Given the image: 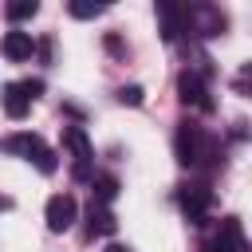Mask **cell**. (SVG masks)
I'll list each match as a JSON object with an SVG mask.
<instances>
[{
	"instance_id": "obj_1",
	"label": "cell",
	"mask_w": 252,
	"mask_h": 252,
	"mask_svg": "<svg viewBox=\"0 0 252 252\" xmlns=\"http://www.w3.org/2000/svg\"><path fill=\"white\" fill-rule=\"evenodd\" d=\"M173 150H177V161L181 165H201V158L209 154V138H205L201 126L181 122L177 126V138H173Z\"/></svg>"
},
{
	"instance_id": "obj_2",
	"label": "cell",
	"mask_w": 252,
	"mask_h": 252,
	"mask_svg": "<svg viewBox=\"0 0 252 252\" xmlns=\"http://www.w3.org/2000/svg\"><path fill=\"white\" fill-rule=\"evenodd\" d=\"M63 146H67L71 158H75V165H71L75 181H91V158H94V150H91L83 126H63Z\"/></svg>"
},
{
	"instance_id": "obj_3",
	"label": "cell",
	"mask_w": 252,
	"mask_h": 252,
	"mask_svg": "<svg viewBox=\"0 0 252 252\" xmlns=\"http://www.w3.org/2000/svg\"><path fill=\"white\" fill-rule=\"evenodd\" d=\"M177 98H181L185 106L213 110V98H209V91H205V83H201L197 71H181V75H177Z\"/></svg>"
},
{
	"instance_id": "obj_4",
	"label": "cell",
	"mask_w": 252,
	"mask_h": 252,
	"mask_svg": "<svg viewBox=\"0 0 252 252\" xmlns=\"http://www.w3.org/2000/svg\"><path fill=\"white\" fill-rule=\"evenodd\" d=\"M185 28L201 32V35H220L224 32V16L209 4H197V8H185Z\"/></svg>"
},
{
	"instance_id": "obj_5",
	"label": "cell",
	"mask_w": 252,
	"mask_h": 252,
	"mask_svg": "<svg viewBox=\"0 0 252 252\" xmlns=\"http://www.w3.org/2000/svg\"><path fill=\"white\" fill-rule=\"evenodd\" d=\"M75 197L71 193H55L51 201H47V228L51 232H67L71 224H75Z\"/></svg>"
},
{
	"instance_id": "obj_6",
	"label": "cell",
	"mask_w": 252,
	"mask_h": 252,
	"mask_svg": "<svg viewBox=\"0 0 252 252\" xmlns=\"http://www.w3.org/2000/svg\"><path fill=\"white\" fill-rule=\"evenodd\" d=\"M0 51H4L12 63H24V59H32V51H35V39H32V32H4V39H0Z\"/></svg>"
},
{
	"instance_id": "obj_7",
	"label": "cell",
	"mask_w": 252,
	"mask_h": 252,
	"mask_svg": "<svg viewBox=\"0 0 252 252\" xmlns=\"http://www.w3.org/2000/svg\"><path fill=\"white\" fill-rule=\"evenodd\" d=\"M158 24H161V39L173 43V39L185 32V8H177V4H158Z\"/></svg>"
},
{
	"instance_id": "obj_8",
	"label": "cell",
	"mask_w": 252,
	"mask_h": 252,
	"mask_svg": "<svg viewBox=\"0 0 252 252\" xmlns=\"http://www.w3.org/2000/svg\"><path fill=\"white\" fill-rule=\"evenodd\" d=\"M209 201H213V193H209L205 185L181 189V209H185V217H189L193 224H201V220H205V209H209Z\"/></svg>"
},
{
	"instance_id": "obj_9",
	"label": "cell",
	"mask_w": 252,
	"mask_h": 252,
	"mask_svg": "<svg viewBox=\"0 0 252 252\" xmlns=\"http://www.w3.org/2000/svg\"><path fill=\"white\" fill-rule=\"evenodd\" d=\"M0 102H4V114H8V118H24V114L32 110V98L24 94L20 83H8V87L0 91Z\"/></svg>"
},
{
	"instance_id": "obj_10",
	"label": "cell",
	"mask_w": 252,
	"mask_h": 252,
	"mask_svg": "<svg viewBox=\"0 0 252 252\" xmlns=\"http://www.w3.org/2000/svg\"><path fill=\"white\" fill-rule=\"evenodd\" d=\"M4 150H8V154L35 158V154L43 150V138H39V134H32V130H20V134H8V138H4Z\"/></svg>"
},
{
	"instance_id": "obj_11",
	"label": "cell",
	"mask_w": 252,
	"mask_h": 252,
	"mask_svg": "<svg viewBox=\"0 0 252 252\" xmlns=\"http://www.w3.org/2000/svg\"><path fill=\"white\" fill-rule=\"evenodd\" d=\"M217 252H248L244 244V232H240V220H220V236H217Z\"/></svg>"
},
{
	"instance_id": "obj_12",
	"label": "cell",
	"mask_w": 252,
	"mask_h": 252,
	"mask_svg": "<svg viewBox=\"0 0 252 252\" xmlns=\"http://www.w3.org/2000/svg\"><path fill=\"white\" fill-rule=\"evenodd\" d=\"M87 220H91V224H87V228H91V236H94V232H98V236H110V232L118 228V220H114V213H110L106 205H91Z\"/></svg>"
},
{
	"instance_id": "obj_13",
	"label": "cell",
	"mask_w": 252,
	"mask_h": 252,
	"mask_svg": "<svg viewBox=\"0 0 252 252\" xmlns=\"http://www.w3.org/2000/svg\"><path fill=\"white\" fill-rule=\"evenodd\" d=\"M114 197H118V181H114L110 173L91 177V205H110Z\"/></svg>"
},
{
	"instance_id": "obj_14",
	"label": "cell",
	"mask_w": 252,
	"mask_h": 252,
	"mask_svg": "<svg viewBox=\"0 0 252 252\" xmlns=\"http://www.w3.org/2000/svg\"><path fill=\"white\" fill-rule=\"evenodd\" d=\"M67 8H71V16H75V20H94V16H102V12H106V4H94V0H71Z\"/></svg>"
},
{
	"instance_id": "obj_15",
	"label": "cell",
	"mask_w": 252,
	"mask_h": 252,
	"mask_svg": "<svg viewBox=\"0 0 252 252\" xmlns=\"http://www.w3.org/2000/svg\"><path fill=\"white\" fill-rule=\"evenodd\" d=\"M4 12H8V20L16 24V20H32V16L39 12V4H35V0H16V4H8Z\"/></svg>"
},
{
	"instance_id": "obj_16",
	"label": "cell",
	"mask_w": 252,
	"mask_h": 252,
	"mask_svg": "<svg viewBox=\"0 0 252 252\" xmlns=\"http://www.w3.org/2000/svg\"><path fill=\"white\" fill-rule=\"evenodd\" d=\"M35 165H39V173H55V169H59V154L43 146V150L35 154Z\"/></svg>"
},
{
	"instance_id": "obj_17",
	"label": "cell",
	"mask_w": 252,
	"mask_h": 252,
	"mask_svg": "<svg viewBox=\"0 0 252 252\" xmlns=\"http://www.w3.org/2000/svg\"><path fill=\"white\" fill-rule=\"evenodd\" d=\"M118 102H126V106H142V87H122V91H118Z\"/></svg>"
},
{
	"instance_id": "obj_18",
	"label": "cell",
	"mask_w": 252,
	"mask_h": 252,
	"mask_svg": "<svg viewBox=\"0 0 252 252\" xmlns=\"http://www.w3.org/2000/svg\"><path fill=\"white\" fill-rule=\"evenodd\" d=\"M20 87H24V94H28V98H39V94H43V83H39V79H24Z\"/></svg>"
},
{
	"instance_id": "obj_19",
	"label": "cell",
	"mask_w": 252,
	"mask_h": 252,
	"mask_svg": "<svg viewBox=\"0 0 252 252\" xmlns=\"http://www.w3.org/2000/svg\"><path fill=\"white\" fill-rule=\"evenodd\" d=\"M106 51H114V55H122V43H118V35H106Z\"/></svg>"
},
{
	"instance_id": "obj_20",
	"label": "cell",
	"mask_w": 252,
	"mask_h": 252,
	"mask_svg": "<svg viewBox=\"0 0 252 252\" xmlns=\"http://www.w3.org/2000/svg\"><path fill=\"white\" fill-rule=\"evenodd\" d=\"M0 209H12V197L8 193H0Z\"/></svg>"
},
{
	"instance_id": "obj_21",
	"label": "cell",
	"mask_w": 252,
	"mask_h": 252,
	"mask_svg": "<svg viewBox=\"0 0 252 252\" xmlns=\"http://www.w3.org/2000/svg\"><path fill=\"white\" fill-rule=\"evenodd\" d=\"M106 252H130V248H122V244H110V248H106Z\"/></svg>"
}]
</instances>
